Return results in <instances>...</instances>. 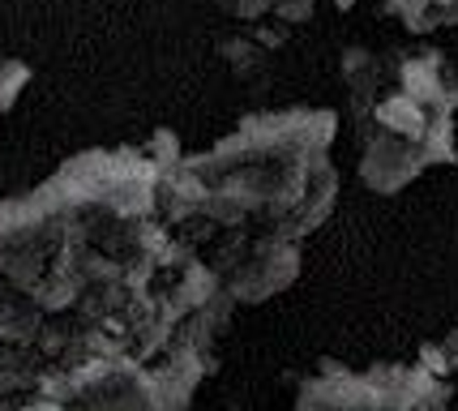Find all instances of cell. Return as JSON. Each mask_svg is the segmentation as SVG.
Masks as SVG:
<instances>
[{
    "label": "cell",
    "mask_w": 458,
    "mask_h": 411,
    "mask_svg": "<svg viewBox=\"0 0 458 411\" xmlns=\"http://www.w3.org/2000/svg\"><path fill=\"white\" fill-rule=\"evenodd\" d=\"M172 133L0 201V411H189L236 300L159 201Z\"/></svg>",
    "instance_id": "cell-1"
},
{
    "label": "cell",
    "mask_w": 458,
    "mask_h": 411,
    "mask_svg": "<svg viewBox=\"0 0 458 411\" xmlns=\"http://www.w3.org/2000/svg\"><path fill=\"white\" fill-rule=\"evenodd\" d=\"M330 107L240 120L210 150H172L159 176L167 223L236 304H266L300 274V244L330 218L339 172Z\"/></svg>",
    "instance_id": "cell-2"
},
{
    "label": "cell",
    "mask_w": 458,
    "mask_h": 411,
    "mask_svg": "<svg viewBox=\"0 0 458 411\" xmlns=\"http://www.w3.org/2000/svg\"><path fill=\"white\" fill-rule=\"evenodd\" d=\"M364 189L390 197L454 163L458 73L437 47H347L339 60Z\"/></svg>",
    "instance_id": "cell-3"
},
{
    "label": "cell",
    "mask_w": 458,
    "mask_h": 411,
    "mask_svg": "<svg viewBox=\"0 0 458 411\" xmlns=\"http://www.w3.org/2000/svg\"><path fill=\"white\" fill-rule=\"evenodd\" d=\"M450 407V381L424 364H377L352 372L339 364H321L304 377L296 411H420Z\"/></svg>",
    "instance_id": "cell-4"
},
{
    "label": "cell",
    "mask_w": 458,
    "mask_h": 411,
    "mask_svg": "<svg viewBox=\"0 0 458 411\" xmlns=\"http://www.w3.org/2000/svg\"><path fill=\"white\" fill-rule=\"evenodd\" d=\"M416 364H424L428 372H437V377H445V381L458 377V330H450L445 338H437V343H424Z\"/></svg>",
    "instance_id": "cell-5"
},
{
    "label": "cell",
    "mask_w": 458,
    "mask_h": 411,
    "mask_svg": "<svg viewBox=\"0 0 458 411\" xmlns=\"http://www.w3.org/2000/svg\"><path fill=\"white\" fill-rule=\"evenodd\" d=\"M26 86H30V64L26 60H0V112H9Z\"/></svg>",
    "instance_id": "cell-6"
},
{
    "label": "cell",
    "mask_w": 458,
    "mask_h": 411,
    "mask_svg": "<svg viewBox=\"0 0 458 411\" xmlns=\"http://www.w3.org/2000/svg\"><path fill=\"white\" fill-rule=\"evenodd\" d=\"M26 411H64V407H52V403H39V407H26Z\"/></svg>",
    "instance_id": "cell-7"
}]
</instances>
